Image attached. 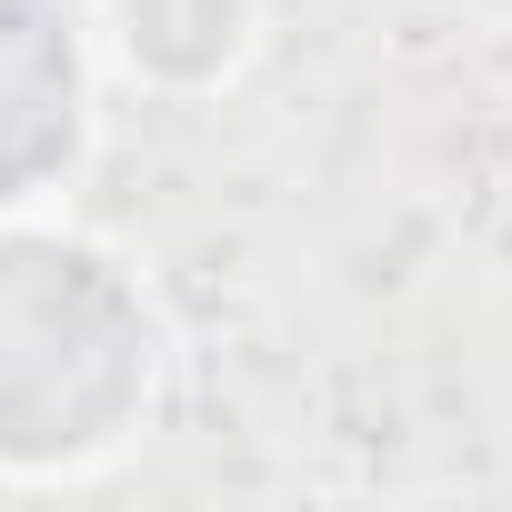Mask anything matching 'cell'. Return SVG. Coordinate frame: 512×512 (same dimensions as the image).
<instances>
[{
    "label": "cell",
    "mask_w": 512,
    "mask_h": 512,
    "mask_svg": "<svg viewBox=\"0 0 512 512\" xmlns=\"http://www.w3.org/2000/svg\"><path fill=\"white\" fill-rule=\"evenodd\" d=\"M181 41H201V71H241L251 51V0H111V51L141 81L181 91Z\"/></svg>",
    "instance_id": "1"
}]
</instances>
